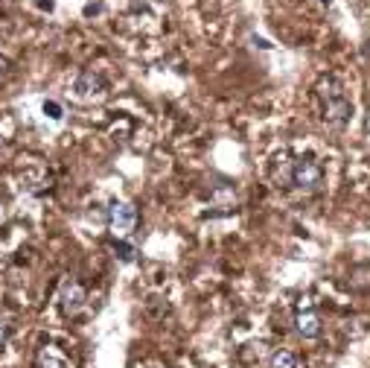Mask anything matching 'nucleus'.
<instances>
[{
    "label": "nucleus",
    "instance_id": "obj_1",
    "mask_svg": "<svg viewBox=\"0 0 370 368\" xmlns=\"http://www.w3.org/2000/svg\"><path fill=\"white\" fill-rule=\"evenodd\" d=\"M318 100H321V117L326 126H333V129H344L353 117V103L347 100L344 94V85L338 79L326 76L318 82Z\"/></svg>",
    "mask_w": 370,
    "mask_h": 368
},
{
    "label": "nucleus",
    "instance_id": "obj_2",
    "mask_svg": "<svg viewBox=\"0 0 370 368\" xmlns=\"http://www.w3.org/2000/svg\"><path fill=\"white\" fill-rule=\"evenodd\" d=\"M274 178L283 187H294L301 193H315L324 184V167L315 158H297V161H286L283 167H277Z\"/></svg>",
    "mask_w": 370,
    "mask_h": 368
},
{
    "label": "nucleus",
    "instance_id": "obj_3",
    "mask_svg": "<svg viewBox=\"0 0 370 368\" xmlns=\"http://www.w3.org/2000/svg\"><path fill=\"white\" fill-rule=\"evenodd\" d=\"M321 316L315 313V307H312V299L306 295V299L297 301V313H294V331L297 336L303 339H318L321 336Z\"/></svg>",
    "mask_w": 370,
    "mask_h": 368
},
{
    "label": "nucleus",
    "instance_id": "obj_4",
    "mask_svg": "<svg viewBox=\"0 0 370 368\" xmlns=\"http://www.w3.org/2000/svg\"><path fill=\"white\" fill-rule=\"evenodd\" d=\"M88 307V292L79 281H64L59 290V310L64 316H79L82 310Z\"/></svg>",
    "mask_w": 370,
    "mask_h": 368
},
{
    "label": "nucleus",
    "instance_id": "obj_5",
    "mask_svg": "<svg viewBox=\"0 0 370 368\" xmlns=\"http://www.w3.org/2000/svg\"><path fill=\"white\" fill-rule=\"evenodd\" d=\"M73 94H76V100H82V103L103 100L105 97V79L99 74H94V70H82V74L76 76V82H73Z\"/></svg>",
    "mask_w": 370,
    "mask_h": 368
},
{
    "label": "nucleus",
    "instance_id": "obj_6",
    "mask_svg": "<svg viewBox=\"0 0 370 368\" xmlns=\"http://www.w3.org/2000/svg\"><path fill=\"white\" fill-rule=\"evenodd\" d=\"M137 225V208L132 202H114L108 208V228L114 234H129L132 228Z\"/></svg>",
    "mask_w": 370,
    "mask_h": 368
},
{
    "label": "nucleus",
    "instance_id": "obj_7",
    "mask_svg": "<svg viewBox=\"0 0 370 368\" xmlns=\"http://www.w3.org/2000/svg\"><path fill=\"white\" fill-rule=\"evenodd\" d=\"M35 368H70V365H67V360L62 357V353H55L53 348H44L38 353Z\"/></svg>",
    "mask_w": 370,
    "mask_h": 368
},
{
    "label": "nucleus",
    "instance_id": "obj_8",
    "mask_svg": "<svg viewBox=\"0 0 370 368\" xmlns=\"http://www.w3.org/2000/svg\"><path fill=\"white\" fill-rule=\"evenodd\" d=\"M268 365L272 368H297V357L292 351H274L272 360H268Z\"/></svg>",
    "mask_w": 370,
    "mask_h": 368
},
{
    "label": "nucleus",
    "instance_id": "obj_9",
    "mask_svg": "<svg viewBox=\"0 0 370 368\" xmlns=\"http://www.w3.org/2000/svg\"><path fill=\"white\" fill-rule=\"evenodd\" d=\"M114 254H117L120 263H132L134 260V246L132 243H123V240H114Z\"/></svg>",
    "mask_w": 370,
    "mask_h": 368
},
{
    "label": "nucleus",
    "instance_id": "obj_10",
    "mask_svg": "<svg viewBox=\"0 0 370 368\" xmlns=\"http://www.w3.org/2000/svg\"><path fill=\"white\" fill-rule=\"evenodd\" d=\"M44 115H47L50 120H62V117H64V108H62V103L47 100V103H44Z\"/></svg>",
    "mask_w": 370,
    "mask_h": 368
},
{
    "label": "nucleus",
    "instance_id": "obj_11",
    "mask_svg": "<svg viewBox=\"0 0 370 368\" xmlns=\"http://www.w3.org/2000/svg\"><path fill=\"white\" fill-rule=\"evenodd\" d=\"M9 67H12V65H9V59H6L3 53H0V79H3V76L9 74Z\"/></svg>",
    "mask_w": 370,
    "mask_h": 368
},
{
    "label": "nucleus",
    "instance_id": "obj_12",
    "mask_svg": "<svg viewBox=\"0 0 370 368\" xmlns=\"http://www.w3.org/2000/svg\"><path fill=\"white\" fill-rule=\"evenodd\" d=\"M251 41H254V44H257L260 50H272V44H268L265 38H260V35H251Z\"/></svg>",
    "mask_w": 370,
    "mask_h": 368
},
{
    "label": "nucleus",
    "instance_id": "obj_13",
    "mask_svg": "<svg viewBox=\"0 0 370 368\" xmlns=\"http://www.w3.org/2000/svg\"><path fill=\"white\" fill-rule=\"evenodd\" d=\"M6 336H9V328H6V321H0V348L6 345Z\"/></svg>",
    "mask_w": 370,
    "mask_h": 368
},
{
    "label": "nucleus",
    "instance_id": "obj_14",
    "mask_svg": "<svg viewBox=\"0 0 370 368\" xmlns=\"http://www.w3.org/2000/svg\"><path fill=\"white\" fill-rule=\"evenodd\" d=\"M38 6L41 9H53V0H38Z\"/></svg>",
    "mask_w": 370,
    "mask_h": 368
},
{
    "label": "nucleus",
    "instance_id": "obj_15",
    "mask_svg": "<svg viewBox=\"0 0 370 368\" xmlns=\"http://www.w3.org/2000/svg\"><path fill=\"white\" fill-rule=\"evenodd\" d=\"M362 53H364V56H367V59H370V38L364 41V47H362Z\"/></svg>",
    "mask_w": 370,
    "mask_h": 368
},
{
    "label": "nucleus",
    "instance_id": "obj_16",
    "mask_svg": "<svg viewBox=\"0 0 370 368\" xmlns=\"http://www.w3.org/2000/svg\"><path fill=\"white\" fill-rule=\"evenodd\" d=\"M321 3H333V0H321Z\"/></svg>",
    "mask_w": 370,
    "mask_h": 368
}]
</instances>
